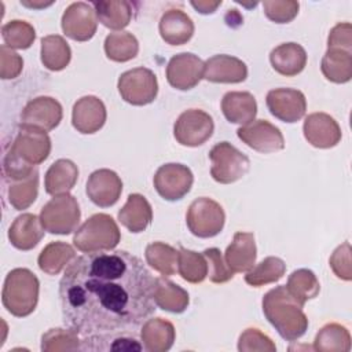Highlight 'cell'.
I'll use <instances>...</instances> for the list:
<instances>
[{
    "instance_id": "cell-18",
    "label": "cell",
    "mask_w": 352,
    "mask_h": 352,
    "mask_svg": "<svg viewBox=\"0 0 352 352\" xmlns=\"http://www.w3.org/2000/svg\"><path fill=\"white\" fill-rule=\"evenodd\" d=\"M304 138L318 148H331L341 140V128L337 121L326 113L309 114L302 125Z\"/></svg>"
},
{
    "instance_id": "cell-25",
    "label": "cell",
    "mask_w": 352,
    "mask_h": 352,
    "mask_svg": "<svg viewBox=\"0 0 352 352\" xmlns=\"http://www.w3.org/2000/svg\"><path fill=\"white\" fill-rule=\"evenodd\" d=\"M221 111L227 121L246 125L254 120L257 114V103L250 92L231 91L221 99Z\"/></svg>"
},
{
    "instance_id": "cell-29",
    "label": "cell",
    "mask_w": 352,
    "mask_h": 352,
    "mask_svg": "<svg viewBox=\"0 0 352 352\" xmlns=\"http://www.w3.org/2000/svg\"><path fill=\"white\" fill-rule=\"evenodd\" d=\"M78 177V168L70 160H58L47 170L44 187L50 195L69 194Z\"/></svg>"
},
{
    "instance_id": "cell-9",
    "label": "cell",
    "mask_w": 352,
    "mask_h": 352,
    "mask_svg": "<svg viewBox=\"0 0 352 352\" xmlns=\"http://www.w3.org/2000/svg\"><path fill=\"white\" fill-rule=\"evenodd\" d=\"M117 87L121 98L133 106L148 104L158 94L157 77L147 67H135L122 73Z\"/></svg>"
},
{
    "instance_id": "cell-46",
    "label": "cell",
    "mask_w": 352,
    "mask_h": 352,
    "mask_svg": "<svg viewBox=\"0 0 352 352\" xmlns=\"http://www.w3.org/2000/svg\"><path fill=\"white\" fill-rule=\"evenodd\" d=\"M330 267L337 278L342 280H351L352 279V264H351V245L349 242H344L341 246H338L330 260Z\"/></svg>"
},
{
    "instance_id": "cell-35",
    "label": "cell",
    "mask_w": 352,
    "mask_h": 352,
    "mask_svg": "<svg viewBox=\"0 0 352 352\" xmlns=\"http://www.w3.org/2000/svg\"><path fill=\"white\" fill-rule=\"evenodd\" d=\"M285 286H286L287 292L301 305H304L308 300L315 298L320 290V285H319L316 275L311 270H307V268H300V270L293 271Z\"/></svg>"
},
{
    "instance_id": "cell-19",
    "label": "cell",
    "mask_w": 352,
    "mask_h": 352,
    "mask_svg": "<svg viewBox=\"0 0 352 352\" xmlns=\"http://www.w3.org/2000/svg\"><path fill=\"white\" fill-rule=\"evenodd\" d=\"M106 107L103 102L92 95L80 98L72 111V124L80 133H95L106 122Z\"/></svg>"
},
{
    "instance_id": "cell-36",
    "label": "cell",
    "mask_w": 352,
    "mask_h": 352,
    "mask_svg": "<svg viewBox=\"0 0 352 352\" xmlns=\"http://www.w3.org/2000/svg\"><path fill=\"white\" fill-rule=\"evenodd\" d=\"M139 43L129 32L110 33L104 40L106 56L114 62H128L138 55Z\"/></svg>"
},
{
    "instance_id": "cell-44",
    "label": "cell",
    "mask_w": 352,
    "mask_h": 352,
    "mask_svg": "<svg viewBox=\"0 0 352 352\" xmlns=\"http://www.w3.org/2000/svg\"><path fill=\"white\" fill-rule=\"evenodd\" d=\"M204 256L208 260V276L213 283H224L234 278V272L228 268L217 248L205 249Z\"/></svg>"
},
{
    "instance_id": "cell-48",
    "label": "cell",
    "mask_w": 352,
    "mask_h": 352,
    "mask_svg": "<svg viewBox=\"0 0 352 352\" xmlns=\"http://www.w3.org/2000/svg\"><path fill=\"white\" fill-rule=\"evenodd\" d=\"M351 23L344 22L336 25L329 34L327 38V48H341L351 51L352 45V38H351Z\"/></svg>"
},
{
    "instance_id": "cell-31",
    "label": "cell",
    "mask_w": 352,
    "mask_h": 352,
    "mask_svg": "<svg viewBox=\"0 0 352 352\" xmlns=\"http://www.w3.org/2000/svg\"><path fill=\"white\" fill-rule=\"evenodd\" d=\"M323 76L336 84L348 82L352 77V54L341 48H327L322 58Z\"/></svg>"
},
{
    "instance_id": "cell-20",
    "label": "cell",
    "mask_w": 352,
    "mask_h": 352,
    "mask_svg": "<svg viewBox=\"0 0 352 352\" xmlns=\"http://www.w3.org/2000/svg\"><path fill=\"white\" fill-rule=\"evenodd\" d=\"M248 77V67L241 59L219 54L205 62L204 78L210 82L236 84L245 81Z\"/></svg>"
},
{
    "instance_id": "cell-4",
    "label": "cell",
    "mask_w": 352,
    "mask_h": 352,
    "mask_svg": "<svg viewBox=\"0 0 352 352\" xmlns=\"http://www.w3.org/2000/svg\"><path fill=\"white\" fill-rule=\"evenodd\" d=\"M38 279L28 268H15L6 276L1 300L4 308L16 318L30 315L38 301Z\"/></svg>"
},
{
    "instance_id": "cell-50",
    "label": "cell",
    "mask_w": 352,
    "mask_h": 352,
    "mask_svg": "<svg viewBox=\"0 0 352 352\" xmlns=\"http://www.w3.org/2000/svg\"><path fill=\"white\" fill-rule=\"evenodd\" d=\"M22 6H26V7H33V8H43V7H47V6H51L52 3H28V1H21Z\"/></svg>"
},
{
    "instance_id": "cell-40",
    "label": "cell",
    "mask_w": 352,
    "mask_h": 352,
    "mask_svg": "<svg viewBox=\"0 0 352 352\" xmlns=\"http://www.w3.org/2000/svg\"><path fill=\"white\" fill-rule=\"evenodd\" d=\"M38 191V172L19 180H11L8 187V201L16 209H28L36 199Z\"/></svg>"
},
{
    "instance_id": "cell-1",
    "label": "cell",
    "mask_w": 352,
    "mask_h": 352,
    "mask_svg": "<svg viewBox=\"0 0 352 352\" xmlns=\"http://www.w3.org/2000/svg\"><path fill=\"white\" fill-rule=\"evenodd\" d=\"M150 271L125 250L76 257L59 282L63 322L81 342L133 334L155 311Z\"/></svg>"
},
{
    "instance_id": "cell-27",
    "label": "cell",
    "mask_w": 352,
    "mask_h": 352,
    "mask_svg": "<svg viewBox=\"0 0 352 352\" xmlns=\"http://www.w3.org/2000/svg\"><path fill=\"white\" fill-rule=\"evenodd\" d=\"M153 300L157 307L172 314L184 312L190 301L188 293L172 280L165 279V276L154 278Z\"/></svg>"
},
{
    "instance_id": "cell-17",
    "label": "cell",
    "mask_w": 352,
    "mask_h": 352,
    "mask_svg": "<svg viewBox=\"0 0 352 352\" xmlns=\"http://www.w3.org/2000/svg\"><path fill=\"white\" fill-rule=\"evenodd\" d=\"M85 191L96 206L109 208L118 201L122 192V182L114 170L98 169L89 175Z\"/></svg>"
},
{
    "instance_id": "cell-16",
    "label": "cell",
    "mask_w": 352,
    "mask_h": 352,
    "mask_svg": "<svg viewBox=\"0 0 352 352\" xmlns=\"http://www.w3.org/2000/svg\"><path fill=\"white\" fill-rule=\"evenodd\" d=\"M62 106L51 96H38L32 99L22 110L21 125L33 126L41 131H52L62 120Z\"/></svg>"
},
{
    "instance_id": "cell-39",
    "label": "cell",
    "mask_w": 352,
    "mask_h": 352,
    "mask_svg": "<svg viewBox=\"0 0 352 352\" xmlns=\"http://www.w3.org/2000/svg\"><path fill=\"white\" fill-rule=\"evenodd\" d=\"M177 271L190 283H201L208 276V260L204 253L180 248Z\"/></svg>"
},
{
    "instance_id": "cell-30",
    "label": "cell",
    "mask_w": 352,
    "mask_h": 352,
    "mask_svg": "<svg viewBox=\"0 0 352 352\" xmlns=\"http://www.w3.org/2000/svg\"><path fill=\"white\" fill-rule=\"evenodd\" d=\"M98 21L113 30H121L132 19V4L125 0H107L92 3Z\"/></svg>"
},
{
    "instance_id": "cell-28",
    "label": "cell",
    "mask_w": 352,
    "mask_h": 352,
    "mask_svg": "<svg viewBox=\"0 0 352 352\" xmlns=\"http://www.w3.org/2000/svg\"><path fill=\"white\" fill-rule=\"evenodd\" d=\"M175 336L173 324L162 318L147 319L140 331L143 348L148 352H165L170 349Z\"/></svg>"
},
{
    "instance_id": "cell-10",
    "label": "cell",
    "mask_w": 352,
    "mask_h": 352,
    "mask_svg": "<svg viewBox=\"0 0 352 352\" xmlns=\"http://www.w3.org/2000/svg\"><path fill=\"white\" fill-rule=\"evenodd\" d=\"M214 131L213 118L204 110L190 109L183 111L175 125L173 135L177 143L187 147H198L212 136Z\"/></svg>"
},
{
    "instance_id": "cell-5",
    "label": "cell",
    "mask_w": 352,
    "mask_h": 352,
    "mask_svg": "<svg viewBox=\"0 0 352 352\" xmlns=\"http://www.w3.org/2000/svg\"><path fill=\"white\" fill-rule=\"evenodd\" d=\"M121 239V234L114 219L106 213H96L85 220L73 236L74 246L84 252L113 250Z\"/></svg>"
},
{
    "instance_id": "cell-42",
    "label": "cell",
    "mask_w": 352,
    "mask_h": 352,
    "mask_svg": "<svg viewBox=\"0 0 352 352\" xmlns=\"http://www.w3.org/2000/svg\"><path fill=\"white\" fill-rule=\"evenodd\" d=\"M78 333L73 329H51L41 337L43 351H76L81 349Z\"/></svg>"
},
{
    "instance_id": "cell-3",
    "label": "cell",
    "mask_w": 352,
    "mask_h": 352,
    "mask_svg": "<svg viewBox=\"0 0 352 352\" xmlns=\"http://www.w3.org/2000/svg\"><path fill=\"white\" fill-rule=\"evenodd\" d=\"M263 312L286 341L298 340L308 329L302 305L287 292L286 286H276L264 296Z\"/></svg>"
},
{
    "instance_id": "cell-47",
    "label": "cell",
    "mask_w": 352,
    "mask_h": 352,
    "mask_svg": "<svg viewBox=\"0 0 352 352\" xmlns=\"http://www.w3.org/2000/svg\"><path fill=\"white\" fill-rule=\"evenodd\" d=\"M23 67L22 58L10 47L3 44L0 47V76L1 78H15Z\"/></svg>"
},
{
    "instance_id": "cell-14",
    "label": "cell",
    "mask_w": 352,
    "mask_h": 352,
    "mask_svg": "<svg viewBox=\"0 0 352 352\" xmlns=\"http://www.w3.org/2000/svg\"><path fill=\"white\" fill-rule=\"evenodd\" d=\"M205 63L191 52H180L170 58L166 66L168 82L180 91L194 88L204 78Z\"/></svg>"
},
{
    "instance_id": "cell-7",
    "label": "cell",
    "mask_w": 352,
    "mask_h": 352,
    "mask_svg": "<svg viewBox=\"0 0 352 352\" xmlns=\"http://www.w3.org/2000/svg\"><path fill=\"white\" fill-rule=\"evenodd\" d=\"M80 216L77 199L70 194H62L55 195L41 208L40 221L50 234L67 235L77 228Z\"/></svg>"
},
{
    "instance_id": "cell-49",
    "label": "cell",
    "mask_w": 352,
    "mask_h": 352,
    "mask_svg": "<svg viewBox=\"0 0 352 352\" xmlns=\"http://www.w3.org/2000/svg\"><path fill=\"white\" fill-rule=\"evenodd\" d=\"M191 6L199 14H213L216 8L221 6V1H191Z\"/></svg>"
},
{
    "instance_id": "cell-21",
    "label": "cell",
    "mask_w": 352,
    "mask_h": 352,
    "mask_svg": "<svg viewBox=\"0 0 352 352\" xmlns=\"http://www.w3.org/2000/svg\"><path fill=\"white\" fill-rule=\"evenodd\" d=\"M224 258L234 274L250 271L256 263V242L253 232H235L232 242L227 246Z\"/></svg>"
},
{
    "instance_id": "cell-15",
    "label": "cell",
    "mask_w": 352,
    "mask_h": 352,
    "mask_svg": "<svg viewBox=\"0 0 352 352\" xmlns=\"http://www.w3.org/2000/svg\"><path fill=\"white\" fill-rule=\"evenodd\" d=\"M270 113L283 122H297L307 110V99L304 94L293 88H275L265 98Z\"/></svg>"
},
{
    "instance_id": "cell-38",
    "label": "cell",
    "mask_w": 352,
    "mask_h": 352,
    "mask_svg": "<svg viewBox=\"0 0 352 352\" xmlns=\"http://www.w3.org/2000/svg\"><path fill=\"white\" fill-rule=\"evenodd\" d=\"M286 272V264L282 258L270 256L260 261L245 275V282L253 287L278 282Z\"/></svg>"
},
{
    "instance_id": "cell-34",
    "label": "cell",
    "mask_w": 352,
    "mask_h": 352,
    "mask_svg": "<svg viewBox=\"0 0 352 352\" xmlns=\"http://www.w3.org/2000/svg\"><path fill=\"white\" fill-rule=\"evenodd\" d=\"M147 264L162 276H170L177 270L179 250L164 242H153L146 248Z\"/></svg>"
},
{
    "instance_id": "cell-24",
    "label": "cell",
    "mask_w": 352,
    "mask_h": 352,
    "mask_svg": "<svg viewBox=\"0 0 352 352\" xmlns=\"http://www.w3.org/2000/svg\"><path fill=\"white\" fill-rule=\"evenodd\" d=\"M270 62L275 72L293 77L300 74L307 65V52L297 43H283L270 52Z\"/></svg>"
},
{
    "instance_id": "cell-33",
    "label": "cell",
    "mask_w": 352,
    "mask_h": 352,
    "mask_svg": "<svg viewBox=\"0 0 352 352\" xmlns=\"http://www.w3.org/2000/svg\"><path fill=\"white\" fill-rule=\"evenodd\" d=\"M72 58L69 44L62 36L50 34L41 38V62L52 72L63 70Z\"/></svg>"
},
{
    "instance_id": "cell-37",
    "label": "cell",
    "mask_w": 352,
    "mask_h": 352,
    "mask_svg": "<svg viewBox=\"0 0 352 352\" xmlns=\"http://www.w3.org/2000/svg\"><path fill=\"white\" fill-rule=\"evenodd\" d=\"M314 348L316 351L333 352L341 351L346 352L351 349V336L346 327L338 323H329L323 326L314 341Z\"/></svg>"
},
{
    "instance_id": "cell-2",
    "label": "cell",
    "mask_w": 352,
    "mask_h": 352,
    "mask_svg": "<svg viewBox=\"0 0 352 352\" xmlns=\"http://www.w3.org/2000/svg\"><path fill=\"white\" fill-rule=\"evenodd\" d=\"M51 153V139L45 131L19 125L14 142L8 146L3 170L8 180H19L30 176L37 169L36 165L48 158Z\"/></svg>"
},
{
    "instance_id": "cell-12",
    "label": "cell",
    "mask_w": 352,
    "mask_h": 352,
    "mask_svg": "<svg viewBox=\"0 0 352 352\" xmlns=\"http://www.w3.org/2000/svg\"><path fill=\"white\" fill-rule=\"evenodd\" d=\"M236 135L246 146L263 154L276 153L285 147L282 132L267 120H253L238 128Z\"/></svg>"
},
{
    "instance_id": "cell-41",
    "label": "cell",
    "mask_w": 352,
    "mask_h": 352,
    "mask_svg": "<svg viewBox=\"0 0 352 352\" xmlns=\"http://www.w3.org/2000/svg\"><path fill=\"white\" fill-rule=\"evenodd\" d=\"M1 36L7 47L12 50H26L33 44L36 32L29 22L14 19L3 25Z\"/></svg>"
},
{
    "instance_id": "cell-43",
    "label": "cell",
    "mask_w": 352,
    "mask_h": 352,
    "mask_svg": "<svg viewBox=\"0 0 352 352\" xmlns=\"http://www.w3.org/2000/svg\"><path fill=\"white\" fill-rule=\"evenodd\" d=\"M298 1L294 0H265L263 1L264 14L275 23H287L298 14Z\"/></svg>"
},
{
    "instance_id": "cell-23",
    "label": "cell",
    "mask_w": 352,
    "mask_h": 352,
    "mask_svg": "<svg viewBox=\"0 0 352 352\" xmlns=\"http://www.w3.org/2000/svg\"><path fill=\"white\" fill-rule=\"evenodd\" d=\"M44 231L40 217L32 213H23L11 224L8 239L14 248L19 250H30L43 239Z\"/></svg>"
},
{
    "instance_id": "cell-8",
    "label": "cell",
    "mask_w": 352,
    "mask_h": 352,
    "mask_svg": "<svg viewBox=\"0 0 352 352\" xmlns=\"http://www.w3.org/2000/svg\"><path fill=\"white\" fill-rule=\"evenodd\" d=\"M226 213L220 204L208 197L191 202L186 213V223L192 235L198 238L216 236L224 227Z\"/></svg>"
},
{
    "instance_id": "cell-6",
    "label": "cell",
    "mask_w": 352,
    "mask_h": 352,
    "mask_svg": "<svg viewBox=\"0 0 352 352\" xmlns=\"http://www.w3.org/2000/svg\"><path fill=\"white\" fill-rule=\"evenodd\" d=\"M210 175L220 184H231L242 179L250 169L249 158L228 142L214 144L209 151Z\"/></svg>"
},
{
    "instance_id": "cell-13",
    "label": "cell",
    "mask_w": 352,
    "mask_h": 352,
    "mask_svg": "<svg viewBox=\"0 0 352 352\" xmlns=\"http://www.w3.org/2000/svg\"><path fill=\"white\" fill-rule=\"evenodd\" d=\"M98 16L91 4L72 3L63 12L62 30L74 41H88L96 33Z\"/></svg>"
},
{
    "instance_id": "cell-22",
    "label": "cell",
    "mask_w": 352,
    "mask_h": 352,
    "mask_svg": "<svg viewBox=\"0 0 352 352\" xmlns=\"http://www.w3.org/2000/svg\"><path fill=\"white\" fill-rule=\"evenodd\" d=\"M160 34L170 45H183L194 34L192 19L179 8H170L160 19Z\"/></svg>"
},
{
    "instance_id": "cell-26",
    "label": "cell",
    "mask_w": 352,
    "mask_h": 352,
    "mask_svg": "<svg viewBox=\"0 0 352 352\" xmlns=\"http://www.w3.org/2000/svg\"><path fill=\"white\" fill-rule=\"evenodd\" d=\"M118 220L128 231L133 234L142 232L153 220L151 205L143 195L131 194L118 212Z\"/></svg>"
},
{
    "instance_id": "cell-11",
    "label": "cell",
    "mask_w": 352,
    "mask_h": 352,
    "mask_svg": "<svg viewBox=\"0 0 352 352\" xmlns=\"http://www.w3.org/2000/svg\"><path fill=\"white\" fill-rule=\"evenodd\" d=\"M194 182L192 172L183 164L161 165L154 175V187L166 201H179L191 190Z\"/></svg>"
},
{
    "instance_id": "cell-32",
    "label": "cell",
    "mask_w": 352,
    "mask_h": 352,
    "mask_svg": "<svg viewBox=\"0 0 352 352\" xmlns=\"http://www.w3.org/2000/svg\"><path fill=\"white\" fill-rule=\"evenodd\" d=\"M76 258L74 249L65 242H51L38 254V268L48 275H58L66 264Z\"/></svg>"
},
{
    "instance_id": "cell-45",
    "label": "cell",
    "mask_w": 352,
    "mask_h": 352,
    "mask_svg": "<svg viewBox=\"0 0 352 352\" xmlns=\"http://www.w3.org/2000/svg\"><path fill=\"white\" fill-rule=\"evenodd\" d=\"M238 349L239 351H276L275 344L272 340L261 333L258 329L250 327L246 329L241 336L238 341Z\"/></svg>"
}]
</instances>
